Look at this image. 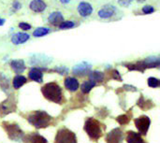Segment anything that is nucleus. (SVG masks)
Listing matches in <instances>:
<instances>
[{"mask_svg":"<svg viewBox=\"0 0 160 143\" xmlns=\"http://www.w3.org/2000/svg\"><path fill=\"white\" fill-rule=\"evenodd\" d=\"M41 93L44 95V98L53 103L60 104L63 99V93L60 86L56 82H50L45 84L42 89Z\"/></svg>","mask_w":160,"mask_h":143,"instance_id":"1","label":"nucleus"},{"mask_svg":"<svg viewBox=\"0 0 160 143\" xmlns=\"http://www.w3.org/2000/svg\"><path fill=\"white\" fill-rule=\"evenodd\" d=\"M28 122L36 128H45L50 125L51 122V117L45 111L38 110L31 113L28 116Z\"/></svg>","mask_w":160,"mask_h":143,"instance_id":"2","label":"nucleus"},{"mask_svg":"<svg viewBox=\"0 0 160 143\" xmlns=\"http://www.w3.org/2000/svg\"><path fill=\"white\" fill-rule=\"evenodd\" d=\"M84 131L87 133L89 137L93 140H97L102 136V129L100 123L93 118H89L86 120L84 124Z\"/></svg>","mask_w":160,"mask_h":143,"instance_id":"3","label":"nucleus"},{"mask_svg":"<svg viewBox=\"0 0 160 143\" xmlns=\"http://www.w3.org/2000/svg\"><path fill=\"white\" fill-rule=\"evenodd\" d=\"M4 129L6 130V132L8 133V136L11 139L14 140V141H18L20 140L23 136H24V133L23 131L21 130V128L19 127L18 124H10V123H3L2 124Z\"/></svg>","mask_w":160,"mask_h":143,"instance_id":"4","label":"nucleus"},{"mask_svg":"<svg viewBox=\"0 0 160 143\" xmlns=\"http://www.w3.org/2000/svg\"><path fill=\"white\" fill-rule=\"evenodd\" d=\"M76 142L77 141H76L75 134L67 128H62L57 132L55 141V143H76Z\"/></svg>","mask_w":160,"mask_h":143,"instance_id":"5","label":"nucleus"},{"mask_svg":"<svg viewBox=\"0 0 160 143\" xmlns=\"http://www.w3.org/2000/svg\"><path fill=\"white\" fill-rule=\"evenodd\" d=\"M16 110V101L13 95L0 103V116L7 115Z\"/></svg>","mask_w":160,"mask_h":143,"instance_id":"6","label":"nucleus"},{"mask_svg":"<svg viewBox=\"0 0 160 143\" xmlns=\"http://www.w3.org/2000/svg\"><path fill=\"white\" fill-rule=\"evenodd\" d=\"M151 121L147 116H140L135 120V125L137 129L139 130L140 134L141 135H146L149 126H150Z\"/></svg>","mask_w":160,"mask_h":143,"instance_id":"7","label":"nucleus"},{"mask_svg":"<svg viewBox=\"0 0 160 143\" xmlns=\"http://www.w3.org/2000/svg\"><path fill=\"white\" fill-rule=\"evenodd\" d=\"M124 140V134L120 128H115L106 136L107 143H122Z\"/></svg>","mask_w":160,"mask_h":143,"instance_id":"8","label":"nucleus"},{"mask_svg":"<svg viewBox=\"0 0 160 143\" xmlns=\"http://www.w3.org/2000/svg\"><path fill=\"white\" fill-rule=\"evenodd\" d=\"M116 12V9L112 5H106L101 10L98 11L97 15L102 19H108L113 17Z\"/></svg>","mask_w":160,"mask_h":143,"instance_id":"9","label":"nucleus"},{"mask_svg":"<svg viewBox=\"0 0 160 143\" xmlns=\"http://www.w3.org/2000/svg\"><path fill=\"white\" fill-rule=\"evenodd\" d=\"M78 12L82 17H88L93 13V7L90 3L82 1L78 5Z\"/></svg>","mask_w":160,"mask_h":143,"instance_id":"10","label":"nucleus"},{"mask_svg":"<svg viewBox=\"0 0 160 143\" xmlns=\"http://www.w3.org/2000/svg\"><path fill=\"white\" fill-rule=\"evenodd\" d=\"M46 3L43 0H33L29 4V8L31 11L35 12H42L46 9Z\"/></svg>","mask_w":160,"mask_h":143,"instance_id":"11","label":"nucleus"},{"mask_svg":"<svg viewBox=\"0 0 160 143\" xmlns=\"http://www.w3.org/2000/svg\"><path fill=\"white\" fill-rule=\"evenodd\" d=\"M30 36L26 33H23V32H19V33H15L12 37H11V41L13 44L18 45V44H23L24 42H26L29 39Z\"/></svg>","mask_w":160,"mask_h":143,"instance_id":"12","label":"nucleus"},{"mask_svg":"<svg viewBox=\"0 0 160 143\" xmlns=\"http://www.w3.org/2000/svg\"><path fill=\"white\" fill-rule=\"evenodd\" d=\"M91 69V66L87 63H82L80 65H77L73 68V73L78 76H83L86 73H88Z\"/></svg>","mask_w":160,"mask_h":143,"instance_id":"13","label":"nucleus"},{"mask_svg":"<svg viewBox=\"0 0 160 143\" xmlns=\"http://www.w3.org/2000/svg\"><path fill=\"white\" fill-rule=\"evenodd\" d=\"M49 22L52 25H60L61 23L64 22L63 14L60 11H55L49 16Z\"/></svg>","mask_w":160,"mask_h":143,"instance_id":"14","label":"nucleus"},{"mask_svg":"<svg viewBox=\"0 0 160 143\" xmlns=\"http://www.w3.org/2000/svg\"><path fill=\"white\" fill-rule=\"evenodd\" d=\"M65 86L70 92H75L79 88V81L77 79L72 77H68L65 80Z\"/></svg>","mask_w":160,"mask_h":143,"instance_id":"15","label":"nucleus"},{"mask_svg":"<svg viewBox=\"0 0 160 143\" xmlns=\"http://www.w3.org/2000/svg\"><path fill=\"white\" fill-rule=\"evenodd\" d=\"M11 68L13 69V71L17 74H20V73H23L24 70H25V65H24V62L21 59H18V60H13L11 61Z\"/></svg>","mask_w":160,"mask_h":143,"instance_id":"16","label":"nucleus"},{"mask_svg":"<svg viewBox=\"0 0 160 143\" xmlns=\"http://www.w3.org/2000/svg\"><path fill=\"white\" fill-rule=\"evenodd\" d=\"M127 143H145L140 136V134L135 133L133 131H128L127 136Z\"/></svg>","mask_w":160,"mask_h":143,"instance_id":"17","label":"nucleus"},{"mask_svg":"<svg viewBox=\"0 0 160 143\" xmlns=\"http://www.w3.org/2000/svg\"><path fill=\"white\" fill-rule=\"evenodd\" d=\"M29 78L36 81V82H42L43 80V73L41 72V70H39L38 68H32L29 73H28Z\"/></svg>","mask_w":160,"mask_h":143,"instance_id":"18","label":"nucleus"},{"mask_svg":"<svg viewBox=\"0 0 160 143\" xmlns=\"http://www.w3.org/2000/svg\"><path fill=\"white\" fill-rule=\"evenodd\" d=\"M26 138L28 139V141L30 143H47L46 138H44L42 136L38 135V134H36V133L27 136Z\"/></svg>","mask_w":160,"mask_h":143,"instance_id":"19","label":"nucleus"},{"mask_svg":"<svg viewBox=\"0 0 160 143\" xmlns=\"http://www.w3.org/2000/svg\"><path fill=\"white\" fill-rule=\"evenodd\" d=\"M89 78H90V80H92L94 82H101L104 80V74L100 71L95 70V71L90 72Z\"/></svg>","mask_w":160,"mask_h":143,"instance_id":"20","label":"nucleus"},{"mask_svg":"<svg viewBox=\"0 0 160 143\" xmlns=\"http://www.w3.org/2000/svg\"><path fill=\"white\" fill-rule=\"evenodd\" d=\"M145 67H156L159 66V58L158 57H148L146 60L143 61Z\"/></svg>","mask_w":160,"mask_h":143,"instance_id":"21","label":"nucleus"},{"mask_svg":"<svg viewBox=\"0 0 160 143\" xmlns=\"http://www.w3.org/2000/svg\"><path fill=\"white\" fill-rule=\"evenodd\" d=\"M26 82V78L22 75H17L13 79V87L14 89H19L21 88L24 83Z\"/></svg>","mask_w":160,"mask_h":143,"instance_id":"22","label":"nucleus"},{"mask_svg":"<svg viewBox=\"0 0 160 143\" xmlns=\"http://www.w3.org/2000/svg\"><path fill=\"white\" fill-rule=\"evenodd\" d=\"M0 87L5 92H7L10 88V80L6 75L2 73H0Z\"/></svg>","mask_w":160,"mask_h":143,"instance_id":"23","label":"nucleus"},{"mask_svg":"<svg viewBox=\"0 0 160 143\" xmlns=\"http://www.w3.org/2000/svg\"><path fill=\"white\" fill-rule=\"evenodd\" d=\"M95 86H96V82H94L92 80H87V81H84L82 84L81 89H82V92L83 93H88Z\"/></svg>","mask_w":160,"mask_h":143,"instance_id":"24","label":"nucleus"},{"mask_svg":"<svg viewBox=\"0 0 160 143\" xmlns=\"http://www.w3.org/2000/svg\"><path fill=\"white\" fill-rule=\"evenodd\" d=\"M49 32H50V29H49V28H46V27H38V28H37V29L33 32V36L36 37H39L45 36V35L48 34Z\"/></svg>","mask_w":160,"mask_h":143,"instance_id":"25","label":"nucleus"},{"mask_svg":"<svg viewBox=\"0 0 160 143\" xmlns=\"http://www.w3.org/2000/svg\"><path fill=\"white\" fill-rule=\"evenodd\" d=\"M148 85L152 88H157L159 87L160 85V82H159V80L156 79V78H153V77H151L148 79Z\"/></svg>","mask_w":160,"mask_h":143,"instance_id":"26","label":"nucleus"},{"mask_svg":"<svg viewBox=\"0 0 160 143\" xmlns=\"http://www.w3.org/2000/svg\"><path fill=\"white\" fill-rule=\"evenodd\" d=\"M75 25V24L72 22V21H64L63 23H61L60 24V25H59V28L60 29H69V28H72L73 26Z\"/></svg>","mask_w":160,"mask_h":143,"instance_id":"27","label":"nucleus"},{"mask_svg":"<svg viewBox=\"0 0 160 143\" xmlns=\"http://www.w3.org/2000/svg\"><path fill=\"white\" fill-rule=\"evenodd\" d=\"M116 121H117L120 124L124 125V124H128V122H129V118H128V116H127V115H121V116H119V117H117V118H116Z\"/></svg>","mask_w":160,"mask_h":143,"instance_id":"28","label":"nucleus"},{"mask_svg":"<svg viewBox=\"0 0 160 143\" xmlns=\"http://www.w3.org/2000/svg\"><path fill=\"white\" fill-rule=\"evenodd\" d=\"M154 11V8L150 6V5H147V6H144L142 8V12L144 14H151Z\"/></svg>","mask_w":160,"mask_h":143,"instance_id":"29","label":"nucleus"},{"mask_svg":"<svg viewBox=\"0 0 160 143\" xmlns=\"http://www.w3.org/2000/svg\"><path fill=\"white\" fill-rule=\"evenodd\" d=\"M133 0H118V4L122 7H128Z\"/></svg>","mask_w":160,"mask_h":143,"instance_id":"30","label":"nucleus"},{"mask_svg":"<svg viewBox=\"0 0 160 143\" xmlns=\"http://www.w3.org/2000/svg\"><path fill=\"white\" fill-rule=\"evenodd\" d=\"M19 27H20L21 29L26 30V31L31 29V25H30L29 24H27V23H21V24H19Z\"/></svg>","mask_w":160,"mask_h":143,"instance_id":"31","label":"nucleus"},{"mask_svg":"<svg viewBox=\"0 0 160 143\" xmlns=\"http://www.w3.org/2000/svg\"><path fill=\"white\" fill-rule=\"evenodd\" d=\"M13 8L17 11V10H20L21 9V3L18 1V0H15V1L13 2Z\"/></svg>","mask_w":160,"mask_h":143,"instance_id":"32","label":"nucleus"},{"mask_svg":"<svg viewBox=\"0 0 160 143\" xmlns=\"http://www.w3.org/2000/svg\"><path fill=\"white\" fill-rule=\"evenodd\" d=\"M113 79H115V80H121V77H120V74H119V72L117 71V70H114L113 71Z\"/></svg>","mask_w":160,"mask_h":143,"instance_id":"33","label":"nucleus"},{"mask_svg":"<svg viewBox=\"0 0 160 143\" xmlns=\"http://www.w3.org/2000/svg\"><path fill=\"white\" fill-rule=\"evenodd\" d=\"M56 70H57V71H59V73H60V74H66L65 72H67V71H68V69H67V68H65V67H57V68H56Z\"/></svg>","mask_w":160,"mask_h":143,"instance_id":"34","label":"nucleus"},{"mask_svg":"<svg viewBox=\"0 0 160 143\" xmlns=\"http://www.w3.org/2000/svg\"><path fill=\"white\" fill-rule=\"evenodd\" d=\"M59 1H60L61 3H63V4H68V3L70 2V0H59Z\"/></svg>","mask_w":160,"mask_h":143,"instance_id":"35","label":"nucleus"},{"mask_svg":"<svg viewBox=\"0 0 160 143\" xmlns=\"http://www.w3.org/2000/svg\"><path fill=\"white\" fill-rule=\"evenodd\" d=\"M5 24V19H2V18H0V26L3 25Z\"/></svg>","mask_w":160,"mask_h":143,"instance_id":"36","label":"nucleus"},{"mask_svg":"<svg viewBox=\"0 0 160 143\" xmlns=\"http://www.w3.org/2000/svg\"><path fill=\"white\" fill-rule=\"evenodd\" d=\"M138 2H143V1H145V0H137Z\"/></svg>","mask_w":160,"mask_h":143,"instance_id":"37","label":"nucleus"}]
</instances>
